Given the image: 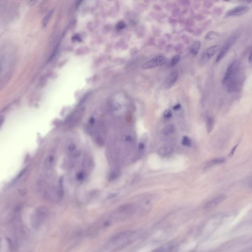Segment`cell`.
<instances>
[{"label":"cell","mask_w":252,"mask_h":252,"mask_svg":"<svg viewBox=\"0 0 252 252\" xmlns=\"http://www.w3.org/2000/svg\"><path fill=\"white\" fill-rule=\"evenodd\" d=\"M49 214L48 209L46 207H40L34 211L31 218V223L33 228L40 229L44 224Z\"/></svg>","instance_id":"cell-1"},{"label":"cell","mask_w":252,"mask_h":252,"mask_svg":"<svg viewBox=\"0 0 252 252\" xmlns=\"http://www.w3.org/2000/svg\"><path fill=\"white\" fill-rule=\"evenodd\" d=\"M44 196L47 200L51 201L57 202L60 201L63 196L62 183H59L58 186H49L47 187L44 191Z\"/></svg>","instance_id":"cell-2"},{"label":"cell","mask_w":252,"mask_h":252,"mask_svg":"<svg viewBox=\"0 0 252 252\" xmlns=\"http://www.w3.org/2000/svg\"><path fill=\"white\" fill-rule=\"evenodd\" d=\"M237 39V35L236 34H233L229 38L226 43L223 45L222 48H221V51L219 52L216 58V62H219L227 54L228 50L231 48V47L233 46L235 43Z\"/></svg>","instance_id":"cell-3"},{"label":"cell","mask_w":252,"mask_h":252,"mask_svg":"<svg viewBox=\"0 0 252 252\" xmlns=\"http://www.w3.org/2000/svg\"><path fill=\"white\" fill-rule=\"evenodd\" d=\"M166 62V59L163 56H159L151 59L142 64L141 68L143 69H150L164 65Z\"/></svg>","instance_id":"cell-4"},{"label":"cell","mask_w":252,"mask_h":252,"mask_svg":"<svg viewBox=\"0 0 252 252\" xmlns=\"http://www.w3.org/2000/svg\"><path fill=\"white\" fill-rule=\"evenodd\" d=\"M221 49V46L219 45H215L210 47L206 49L202 54L201 58V63L206 64L210 60L211 58Z\"/></svg>","instance_id":"cell-5"},{"label":"cell","mask_w":252,"mask_h":252,"mask_svg":"<svg viewBox=\"0 0 252 252\" xmlns=\"http://www.w3.org/2000/svg\"><path fill=\"white\" fill-rule=\"evenodd\" d=\"M248 7L246 5H241L232 8L228 11L226 14L227 16H235L243 15L247 12Z\"/></svg>","instance_id":"cell-6"},{"label":"cell","mask_w":252,"mask_h":252,"mask_svg":"<svg viewBox=\"0 0 252 252\" xmlns=\"http://www.w3.org/2000/svg\"><path fill=\"white\" fill-rule=\"evenodd\" d=\"M178 77V73L177 72H172L171 73H170L165 80V84H164L165 88L166 89H169L172 87L176 82L177 81Z\"/></svg>","instance_id":"cell-7"},{"label":"cell","mask_w":252,"mask_h":252,"mask_svg":"<svg viewBox=\"0 0 252 252\" xmlns=\"http://www.w3.org/2000/svg\"><path fill=\"white\" fill-rule=\"evenodd\" d=\"M227 196L225 195H220L212 198L211 200L207 202L205 205L206 208H210L216 206L218 204L222 202L227 198Z\"/></svg>","instance_id":"cell-8"},{"label":"cell","mask_w":252,"mask_h":252,"mask_svg":"<svg viewBox=\"0 0 252 252\" xmlns=\"http://www.w3.org/2000/svg\"><path fill=\"white\" fill-rule=\"evenodd\" d=\"M134 232L131 231H125L120 232L115 234L111 238V241L113 242H118L125 239L128 237H130L133 236Z\"/></svg>","instance_id":"cell-9"},{"label":"cell","mask_w":252,"mask_h":252,"mask_svg":"<svg viewBox=\"0 0 252 252\" xmlns=\"http://www.w3.org/2000/svg\"><path fill=\"white\" fill-rule=\"evenodd\" d=\"M235 63L233 62L231 63L228 67L226 73H225L223 79L222 83L224 85H226L227 83L228 82V80L231 78L232 75L233 74L234 72V65Z\"/></svg>","instance_id":"cell-10"},{"label":"cell","mask_w":252,"mask_h":252,"mask_svg":"<svg viewBox=\"0 0 252 252\" xmlns=\"http://www.w3.org/2000/svg\"><path fill=\"white\" fill-rule=\"evenodd\" d=\"M225 161V159H224V158H219L212 159V160L209 161H208V162L206 163L205 168L208 169V168H209V167L214 166H216V165L223 164V163H224Z\"/></svg>","instance_id":"cell-11"},{"label":"cell","mask_w":252,"mask_h":252,"mask_svg":"<svg viewBox=\"0 0 252 252\" xmlns=\"http://www.w3.org/2000/svg\"><path fill=\"white\" fill-rule=\"evenodd\" d=\"M55 160V157L53 155L50 154L47 157L44 161V166L46 168L48 169L51 168L54 165Z\"/></svg>","instance_id":"cell-12"},{"label":"cell","mask_w":252,"mask_h":252,"mask_svg":"<svg viewBox=\"0 0 252 252\" xmlns=\"http://www.w3.org/2000/svg\"><path fill=\"white\" fill-rule=\"evenodd\" d=\"M201 45V42L200 41L195 42L190 48V52L191 53V54L195 56L197 55L200 50Z\"/></svg>","instance_id":"cell-13"},{"label":"cell","mask_w":252,"mask_h":252,"mask_svg":"<svg viewBox=\"0 0 252 252\" xmlns=\"http://www.w3.org/2000/svg\"><path fill=\"white\" fill-rule=\"evenodd\" d=\"M172 152V148L169 146H164L161 148L159 150V153L161 155L166 156L170 154Z\"/></svg>","instance_id":"cell-14"},{"label":"cell","mask_w":252,"mask_h":252,"mask_svg":"<svg viewBox=\"0 0 252 252\" xmlns=\"http://www.w3.org/2000/svg\"><path fill=\"white\" fill-rule=\"evenodd\" d=\"M173 248L172 245H166L161 247L157 249L156 250L153 251V252H172Z\"/></svg>","instance_id":"cell-15"},{"label":"cell","mask_w":252,"mask_h":252,"mask_svg":"<svg viewBox=\"0 0 252 252\" xmlns=\"http://www.w3.org/2000/svg\"><path fill=\"white\" fill-rule=\"evenodd\" d=\"M214 126V120L211 117H208L207 118L206 128L208 133H210L212 130Z\"/></svg>","instance_id":"cell-16"},{"label":"cell","mask_w":252,"mask_h":252,"mask_svg":"<svg viewBox=\"0 0 252 252\" xmlns=\"http://www.w3.org/2000/svg\"><path fill=\"white\" fill-rule=\"evenodd\" d=\"M220 36L219 33L217 32L210 31L206 35L205 38L207 40H214L218 38Z\"/></svg>","instance_id":"cell-17"},{"label":"cell","mask_w":252,"mask_h":252,"mask_svg":"<svg viewBox=\"0 0 252 252\" xmlns=\"http://www.w3.org/2000/svg\"><path fill=\"white\" fill-rule=\"evenodd\" d=\"M175 130V127L173 125H169L165 127L163 130V134L164 135H168L173 133Z\"/></svg>","instance_id":"cell-18"},{"label":"cell","mask_w":252,"mask_h":252,"mask_svg":"<svg viewBox=\"0 0 252 252\" xmlns=\"http://www.w3.org/2000/svg\"><path fill=\"white\" fill-rule=\"evenodd\" d=\"M86 173L83 170L80 171L77 173L76 175V179L78 181H82L86 177Z\"/></svg>","instance_id":"cell-19"},{"label":"cell","mask_w":252,"mask_h":252,"mask_svg":"<svg viewBox=\"0 0 252 252\" xmlns=\"http://www.w3.org/2000/svg\"><path fill=\"white\" fill-rule=\"evenodd\" d=\"M119 174L117 171H113L110 172V174L109 175L108 179L110 181H113L116 180L118 177Z\"/></svg>","instance_id":"cell-20"},{"label":"cell","mask_w":252,"mask_h":252,"mask_svg":"<svg viewBox=\"0 0 252 252\" xmlns=\"http://www.w3.org/2000/svg\"><path fill=\"white\" fill-rule=\"evenodd\" d=\"M182 144L185 146H190L191 145V141L189 139V137L187 136H183L182 140Z\"/></svg>","instance_id":"cell-21"},{"label":"cell","mask_w":252,"mask_h":252,"mask_svg":"<svg viewBox=\"0 0 252 252\" xmlns=\"http://www.w3.org/2000/svg\"><path fill=\"white\" fill-rule=\"evenodd\" d=\"M52 11H50V12L44 17L43 20V22H42V25H43V26H46L47 24L48 23V22H49V20H50V17H51V16L52 15Z\"/></svg>","instance_id":"cell-22"},{"label":"cell","mask_w":252,"mask_h":252,"mask_svg":"<svg viewBox=\"0 0 252 252\" xmlns=\"http://www.w3.org/2000/svg\"><path fill=\"white\" fill-rule=\"evenodd\" d=\"M180 58V57L178 55H176V56H175L173 57L171 59V66H172V67L175 66V65L178 63V62H179Z\"/></svg>","instance_id":"cell-23"},{"label":"cell","mask_w":252,"mask_h":252,"mask_svg":"<svg viewBox=\"0 0 252 252\" xmlns=\"http://www.w3.org/2000/svg\"><path fill=\"white\" fill-rule=\"evenodd\" d=\"M126 27V24L125 22L123 21L120 22L116 25V29L117 30H121L122 29H124Z\"/></svg>","instance_id":"cell-24"},{"label":"cell","mask_w":252,"mask_h":252,"mask_svg":"<svg viewBox=\"0 0 252 252\" xmlns=\"http://www.w3.org/2000/svg\"><path fill=\"white\" fill-rule=\"evenodd\" d=\"M164 115L166 118H170L171 117H172V111L170 109H166L164 112Z\"/></svg>","instance_id":"cell-25"},{"label":"cell","mask_w":252,"mask_h":252,"mask_svg":"<svg viewBox=\"0 0 252 252\" xmlns=\"http://www.w3.org/2000/svg\"><path fill=\"white\" fill-rule=\"evenodd\" d=\"M145 146L144 142H140L139 144V149L140 150H143L145 148Z\"/></svg>","instance_id":"cell-26"},{"label":"cell","mask_w":252,"mask_h":252,"mask_svg":"<svg viewBox=\"0 0 252 252\" xmlns=\"http://www.w3.org/2000/svg\"><path fill=\"white\" fill-rule=\"evenodd\" d=\"M238 145V144H237V145H236V146H234V147H233V148H232V151H231V153H230V155H230V156H231L233 155V154H234V152H235V151H236V149H237V147Z\"/></svg>","instance_id":"cell-27"},{"label":"cell","mask_w":252,"mask_h":252,"mask_svg":"<svg viewBox=\"0 0 252 252\" xmlns=\"http://www.w3.org/2000/svg\"><path fill=\"white\" fill-rule=\"evenodd\" d=\"M181 108V105L180 104H177L176 105H175L174 107H173V108L174 110H179V109L180 108Z\"/></svg>","instance_id":"cell-28"},{"label":"cell","mask_w":252,"mask_h":252,"mask_svg":"<svg viewBox=\"0 0 252 252\" xmlns=\"http://www.w3.org/2000/svg\"><path fill=\"white\" fill-rule=\"evenodd\" d=\"M116 196V194H115V193H111V194H109V195H108V197L109 198H113V197H115Z\"/></svg>","instance_id":"cell-29"},{"label":"cell","mask_w":252,"mask_h":252,"mask_svg":"<svg viewBox=\"0 0 252 252\" xmlns=\"http://www.w3.org/2000/svg\"><path fill=\"white\" fill-rule=\"evenodd\" d=\"M249 62L250 64H252V51L250 54V56L249 57Z\"/></svg>","instance_id":"cell-30"},{"label":"cell","mask_w":252,"mask_h":252,"mask_svg":"<svg viewBox=\"0 0 252 252\" xmlns=\"http://www.w3.org/2000/svg\"><path fill=\"white\" fill-rule=\"evenodd\" d=\"M125 139L126 140H127V141H130L132 140V138H131V136H127L126 137Z\"/></svg>","instance_id":"cell-31"},{"label":"cell","mask_w":252,"mask_h":252,"mask_svg":"<svg viewBox=\"0 0 252 252\" xmlns=\"http://www.w3.org/2000/svg\"><path fill=\"white\" fill-rule=\"evenodd\" d=\"M251 187L252 188V183H251Z\"/></svg>","instance_id":"cell-32"}]
</instances>
